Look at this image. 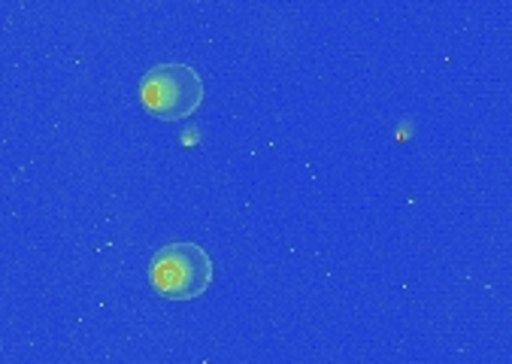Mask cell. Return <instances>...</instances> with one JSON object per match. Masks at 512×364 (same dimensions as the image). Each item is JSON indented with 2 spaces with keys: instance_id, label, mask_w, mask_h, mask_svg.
Listing matches in <instances>:
<instances>
[{
  "instance_id": "obj_1",
  "label": "cell",
  "mask_w": 512,
  "mask_h": 364,
  "mask_svg": "<svg viewBox=\"0 0 512 364\" xmlns=\"http://www.w3.org/2000/svg\"><path fill=\"white\" fill-rule=\"evenodd\" d=\"M213 283V258L200 243H167L149 261V286L167 301H194Z\"/></svg>"
},
{
  "instance_id": "obj_2",
  "label": "cell",
  "mask_w": 512,
  "mask_h": 364,
  "mask_svg": "<svg viewBox=\"0 0 512 364\" xmlns=\"http://www.w3.org/2000/svg\"><path fill=\"white\" fill-rule=\"evenodd\" d=\"M140 104L149 116L161 122L188 119L203 104V79L194 67L167 61L143 73Z\"/></svg>"
}]
</instances>
